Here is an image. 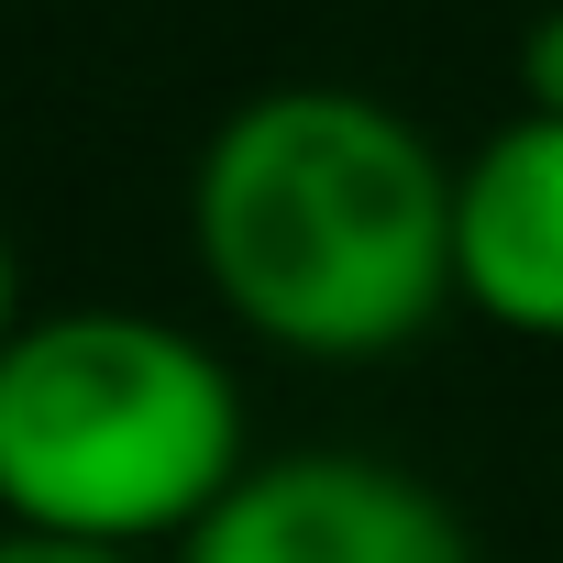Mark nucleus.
<instances>
[{
	"instance_id": "1",
	"label": "nucleus",
	"mask_w": 563,
	"mask_h": 563,
	"mask_svg": "<svg viewBox=\"0 0 563 563\" xmlns=\"http://www.w3.org/2000/svg\"><path fill=\"white\" fill-rule=\"evenodd\" d=\"M188 254L265 354L387 365L453 310V155L332 78L254 89L199 144Z\"/></svg>"
},
{
	"instance_id": "2",
	"label": "nucleus",
	"mask_w": 563,
	"mask_h": 563,
	"mask_svg": "<svg viewBox=\"0 0 563 563\" xmlns=\"http://www.w3.org/2000/svg\"><path fill=\"white\" fill-rule=\"evenodd\" d=\"M232 365L155 310H23L0 343V519L188 541L243 475Z\"/></svg>"
},
{
	"instance_id": "3",
	"label": "nucleus",
	"mask_w": 563,
	"mask_h": 563,
	"mask_svg": "<svg viewBox=\"0 0 563 563\" xmlns=\"http://www.w3.org/2000/svg\"><path fill=\"white\" fill-rule=\"evenodd\" d=\"M177 563H475V541L453 497L387 453H276L188 519Z\"/></svg>"
},
{
	"instance_id": "4",
	"label": "nucleus",
	"mask_w": 563,
	"mask_h": 563,
	"mask_svg": "<svg viewBox=\"0 0 563 563\" xmlns=\"http://www.w3.org/2000/svg\"><path fill=\"white\" fill-rule=\"evenodd\" d=\"M453 310L508 343H563V111L541 100L453 155Z\"/></svg>"
},
{
	"instance_id": "5",
	"label": "nucleus",
	"mask_w": 563,
	"mask_h": 563,
	"mask_svg": "<svg viewBox=\"0 0 563 563\" xmlns=\"http://www.w3.org/2000/svg\"><path fill=\"white\" fill-rule=\"evenodd\" d=\"M0 563H155L144 541H100V530H45V519H0Z\"/></svg>"
},
{
	"instance_id": "6",
	"label": "nucleus",
	"mask_w": 563,
	"mask_h": 563,
	"mask_svg": "<svg viewBox=\"0 0 563 563\" xmlns=\"http://www.w3.org/2000/svg\"><path fill=\"white\" fill-rule=\"evenodd\" d=\"M519 100L563 111V12H541V23L519 34Z\"/></svg>"
},
{
	"instance_id": "7",
	"label": "nucleus",
	"mask_w": 563,
	"mask_h": 563,
	"mask_svg": "<svg viewBox=\"0 0 563 563\" xmlns=\"http://www.w3.org/2000/svg\"><path fill=\"white\" fill-rule=\"evenodd\" d=\"M12 321H23V265H12V232H0V343H12Z\"/></svg>"
}]
</instances>
